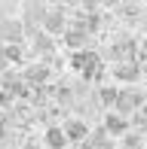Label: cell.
Returning a JSON list of instances; mask_svg holds the SVG:
<instances>
[{
	"instance_id": "6da1fadb",
	"label": "cell",
	"mask_w": 147,
	"mask_h": 149,
	"mask_svg": "<svg viewBox=\"0 0 147 149\" xmlns=\"http://www.w3.org/2000/svg\"><path fill=\"white\" fill-rule=\"evenodd\" d=\"M46 15H49V9H46V3L43 0H25V31L34 37L37 33V24H43L46 22Z\"/></svg>"
},
{
	"instance_id": "7a4b0ae2",
	"label": "cell",
	"mask_w": 147,
	"mask_h": 149,
	"mask_svg": "<svg viewBox=\"0 0 147 149\" xmlns=\"http://www.w3.org/2000/svg\"><path fill=\"white\" fill-rule=\"evenodd\" d=\"M71 67L80 70L86 79H92V76H98V55H95V52H74Z\"/></svg>"
},
{
	"instance_id": "3957f363",
	"label": "cell",
	"mask_w": 147,
	"mask_h": 149,
	"mask_svg": "<svg viewBox=\"0 0 147 149\" xmlns=\"http://www.w3.org/2000/svg\"><path fill=\"white\" fill-rule=\"evenodd\" d=\"M25 24L22 22H16V18H3V22H0V40H3L6 46H18L25 40Z\"/></svg>"
},
{
	"instance_id": "277c9868",
	"label": "cell",
	"mask_w": 147,
	"mask_h": 149,
	"mask_svg": "<svg viewBox=\"0 0 147 149\" xmlns=\"http://www.w3.org/2000/svg\"><path fill=\"white\" fill-rule=\"evenodd\" d=\"M104 134H113V137H126L129 134V119L119 116V113H110L104 119Z\"/></svg>"
},
{
	"instance_id": "5b68a950",
	"label": "cell",
	"mask_w": 147,
	"mask_h": 149,
	"mask_svg": "<svg viewBox=\"0 0 147 149\" xmlns=\"http://www.w3.org/2000/svg\"><path fill=\"white\" fill-rule=\"evenodd\" d=\"M43 31L49 33V37L64 31V9H61V6H52V9H49V15H46V22H43Z\"/></svg>"
},
{
	"instance_id": "8992f818",
	"label": "cell",
	"mask_w": 147,
	"mask_h": 149,
	"mask_svg": "<svg viewBox=\"0 0 147 149\" xmlns=\"http://www.w3.org/2000/svg\"><path fill=\"white\" fill-rule=\"evenodd\" d=\"M64 137L74 140V143H77V140H86L89 137V125H86L83 119H68L64 122Z\"/></svg>"
},
{
	"instance_id": "52a82bcc",
	"label": "cell",
	"mask_w": 147,
	"mask_h": 149,
	"mask_svg": "<svg viewBox=\"0 0 147 149\" xmlns=\"http://www.w3.org/2000/svg\"><path fill=\"white\" fill-rule=\"evenodd\" d=\"M138 104H141V94H135V91H119V97H117V113H119V116H126V113H132Z\"/></svg>"
},
{
	"instance_id": "ba28073f",
	"label": "cell",
	"mask_w": 147,
	"mask_h": 149,
	"mask_svg": "<svg viewBox=\"0 0 147 149\" xmlns=\"http://www.w3.org/2000/svg\"><path fill=\"white\" fill-rule=\"evenodd\" d=\"M46 146H49V149H64V146H68L64 128H49V131H46Z\"/></svg>"
},
{
	"instance_id": "9c48e42d",
	"label": "cell",
	"mask_w": 147,
	"mask_h": 149,
	"mask_svg": "<svg viewBox=\"0 0 147 149\" xmlns=\"http://www.w3.org/2000/svg\"><path fill=\"white\" fill-rule=\"evenodd\" d=\"M138 73H141V70H138L135 61H129V64H119V67H117V79H123V82H135Z\"/></svg>"
},
{
	"instance_id": "30bf717a",
	"label": "cell",
	"mask_w": 147,
	"mask_h": 149,
	"mask_svg": "<svg viewBox=\"0 0 147 149\" xmlns=\"http://www.w3.org/2000/svg\"><path fill=\"white\" fill-rule=\"evenodd\" d=\"M64 43H68L71 49H77V46H83V43H86V31H83V28H71L68 33H64Z\"/></svg>"
},
{
	"instance_id": "8fae6325",
	"label": "cell",
	"mask_w": 147,
	"mask_h": 149,
	"mask_svg": "<svg viewBox=\"0 0 147 149\" xmlns=\"http://www.w3.org/2000/svg\"><path fill=\"white\" fill-rule=\"evenodd\" d=\"M3 55H6V61H12V64H22V61H25L22 46H6V49H3Z\"/></svg>"
},
{
	"instance_id": "7c38bea8",
	"label": "cell",
	"mask_w": 147,
	"mask_h": 149,
	"mask_svg": "<svg viewBox=\"0 0 147 149\" xmlns=\"http://www.w3.org/2000/svg\"><path fill=\"white\" fill-rule=\"evenodd\" d=\"M46 73H49L46 67H31L25 79H28V82H43V79H46Z\"/></svg>"
},
{
	"instance_id": "4fadbf2b",
	"label": "cell",
	"mask_w": 147,
	"mask_h": 149,
	"mask_svg": "<svg viewBox=\"0 0 147 149\" xmlns=\"http://www.w3.org/2000/svg\"><path fill=\"white\" fill-rule=\"evenodd\" d=\"M34 46H37V49H49V46H52V37H46V33H34Z\"/></svg>"
},
{
	"instance_id": "5bb4252c",
	"label": "cell",
	"mask_w": 147,
	"mask_h": 149,
	"mask_svg": "<svg viewBox=\"0 0 147 149\" xmlns=\"http://www.w3.org/2000/svg\"><path fill=\"white\" fill-rule=\"evenodd\" d=\"M119 97V91H113V88H101V100L104 104H110V100H117Z\"/></svg>"
},
{
	"instance_id": "9a60e30c",
	"label": "cell",
	"mask_w": 147,
	"mask_h": 149,
	"mask_svg": "<svg viewBox=\"0 0 147 149\" xmlns=\"http://www.w3.org/2000/svg\"><path fill=\"white\" fill-rule=\"evenodd\" d=\"M101 3H117V0H101Z\"/></svg>"
},
{
	"instance_id": "2e32d148",
	"label": "cell",
	"mask_w": 147,
	"mask_h": 149,
	"mask_svg": "<svg viewBox=\"0 0 147 149\" xmlns=\"http://www.w3.org/2000/svg\"><path fill=\"white\" fill-rule=\"evenodd\" d=\"M25 149H37V146H25Z\"/></svg>"
},
{
	"instance_id": "e0dca14e",
	"label": "cell",
	"mask_w": 147,
	"mask_h": 149,
	"mask_svg": "<svg viewBox=\"0 0 147 149\" xmlns=\"http://www.w3.org/2000/svg\"><path fill=\"white\" fill-rule=\"evenodd\" d=\"M55 3H64V0H55Z\"/></svg>"
},
{
	"instance_id": "ac0fdd59",
	"label": "cell",
	"mask_w": 147,
	"mask_h": 149,
	"mask_svg": "<svg viewBox=\"0 0 147 149\" xmlns=\"http://www.w3.org/2000/svg\"><path fill=\"white\" fill-rule=\"evenodd\" d=\"M144 49H147V40H144Z\"/></svg>"
}]
</instances>
